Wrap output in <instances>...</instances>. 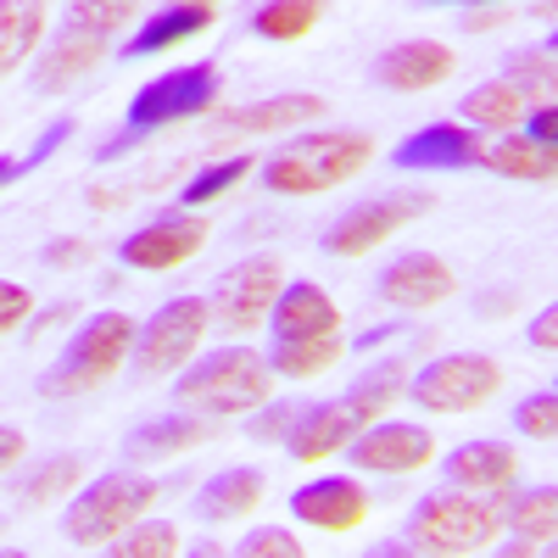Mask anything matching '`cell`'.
Wrapping results in <instances>:
<instances>
[{"mask_svg":"<svg viewBox=\"0 0 558 558\" xmlns=\"http://www.w3.org/2000/svg\"><path fill=\"white\" fill-rule=\"evenodd\" d=\"M302 408L307 402H263V408H252L246 413V436L252 441H279V447H286V436H291V425H296V418H302Z\"/></svg>","mask_w":558,"mask_h":558,"instance_id":"cell-38","label":"cell"},{"mask_svg":"<svg viewBox=\"0 0 558 558\" xmlns=\"http://www.w3.org/2000/svg\"><path fill=\"white\" fill-rule=\"evenodd\" d=\"M520 134H531V140H547V146H558V101H536V107L525 112Z\"/></svg>","mask_w":558,"mask_h":558,"instance_id":"cell-43","label":"cell"},{"mask_svg":"<svg viewBox=\"0 0 558 558\" xmlns=\"http://www.w3.org/2000/svg\"><path fill=\"white\" fill-rule=\"evenodd\" d=\"M341 402L363 418V425H375V418H386L391 402H408V363L402 357L368 363L363 375H352V386L341 391Z\"/></svg>","mask_w":558,"mask_h":558,"instance_id":"cell-26","label":"cell"},{"mask_svg":"<svg viewBox=\"0 0 558 558\" xmlns=\"http://www.w3.org/2000/svg\"><path fill=\"white\" fill-rule=\"evenodd\" d=\"M497 502V520L502 531H520V536H558V486H508L492 497Z\"/></svg>","mask_w":558,"mask_h":558,"instance_id":"cell-28","label":"cell"},{"mask_svg":"<svg viewBox=\"0 0 558 558\" xmlns=\"http://www.w3.org/2000/svg\"><path fill=\"white\" fill-rule=\"evenodd\" d=\"M241 558H302V536L279 531V525H252L241 542H235Z\"/></svg>","mask_w":558,"mask_h":558,"instance_id":"cell-39","label":"cell"},{"mask_svg":"<svg viewBox=\"0 0 558 558\" xmlns=\"http://www.w3.org/2000/svg\"><path fill=\"white\" fill-rule=\"evenodd\" d=\"M452 291H458V274L436 252H402L375 274V296L397 313H425V307L447 302Z\"/></svg>","mask_w":558,"mask_h":558,"instance_id":"cell-16","label":"cell"},{"mask_svg":"<svg viewBox=\"0 0 558 558\" xmlns=\"http://www.w3.org/2000/svg\"><path fill=\"white\" fill-rule=\"evenodd\" d=\"M274 380L279 375H274L268 352L218 347V352H196L173 375V402L196 408L207 418H246L252 408H263L274 397Z\"/></svg>","mask_w":558,"mask_h":558,"instance_id":"cell-2","label":"cell"},{"mask_svg":"<svg viewBox=\"0 0 558 558\" xmlns=\"http://www.w3.org/2000/svg\"><path fill=\"white\" fill-rule=\"evenodd\" d=\"M223 418H207L196 408H168V413H151L123 436V463H168L191 447H207L218 441Z\"/></svg>","mask_w":558,"mask_h":558,"instance_id":"cell-14","label":"cell"},{"mask_svg":"<svg viewBox=\"0 0 558 558\" xmlns=\"http://www.w3.org/2000/svg\"><path fill=\"white\" fill-rule=\"evenodd\" d=\"M525 341H531L536 352H558V302H547V307L525 324Z\"/></svg>","mask_w":558,"mask_h":558,"instance_id":"cell-44","label":"cell"},{"mask_svg":"<svg viewBox=\"0 0 558 558\" xmlns=\"http://www.w3.org/2000/svg\"><path fill=\"white\" fill-rule=\"evenodd\" d=\"M375 162V134L363 129H318V134H291L286 146H274L257 168L268 196H318L336 184L357 179Z\"/></svg>","mask_w":558,"mask_h":558,"instance_id":"cell-1","label":"cell"},{"mask_svg":"<svg viewBox=\"0 0 558 558\" xmlns=\"http://www.w3.org/2000/svg\"><path fill=\"white\" fill-rule=\"evenodd\" d=\"M430 207H436L430 191H386V196L352 202V207L318 235V252H330V257H363V252H375L380 241H391L402 223L425 218Z\"/></svg>","mask_w":558,"mask_h":558,"instance_id":"cell-10","label":"cell"},{"mask_svg":"<svg viewBox=\"0 0 558 558\" xmlns=\"http://www.w3.org/2000/svg\"><path fill=\"white\" fill-rule=\"evenodd\" d=\"M368 73H375L380 89H397V96L436 89V84L452 73V45H441V39H402V45H386Z\"/></svg>","mask_w":558,"mask_h":558,"instance_id":"cell-19","label":"cell"},{"mask_svg":"<svg viewBox=\"0 0 558 558\" xmlns=\"http://www.w3.org/2000/svg\"><path fill=\"white\" fill-rule=\"evenodd\" d=\"M263 486L268 475L257 470V463H235V470H218L202 481V492L191 497V514L202 525H229V520H246L252 508L263 502Z\"/></svg>","mask_w":558,"mask_h":558,"instance_id":"cell-22","label":"cell"},{"mask_svg":"<svg viewBox=\"0 0 558 558\" xmlns=\"http://www.w3.org/2000/svg\"><path fill=\"white\" fill-rule=\"evenodd\" d=\"M402 536H408L413 558H470V553H486L502 536V520H497L492 497L463 492V486H441V492H425L413 502Z\"/></svg>","mask_w":558,"mask_h":558,"instance_id":"cell-3","label":"cell"},{"mask_svg":"<svg viewBox=\"0 0 558 558\" xmlns=\"http://www.w3.org/2000/svg\"><path fill=\"white\" fill-rule=\"evenodd\" d=\"M347 357V341L341 336H291V341H274L268 347V363H274V375L279 380H318V375H330V368Z\"/></svg>","mask_w":558,"mask_h":558,"instance_id":"cell-27","label":"cell"},{"mask_svg":"<svg viewBox=\"0 0 558 558\" xmlns=\"http://www.w3.org/2000/svg\"><path fill=\"white\" fill-rule=\"evenodd\" d=\"M101 62H107V39H101V34H73V28H62L57 45H45V51H39L28 84H34V96H57V89H68L73 78H84L89 68H101Z\"/></svg>","mask_w":558,"mask_h":558,"instance_id":"cell-24","label":"cell"},{"mask_svg":"<svg viewBox=\"0 0 558 558\" xmlns=\"http://www.w3.org/2000/svg\"><path fill=\"white\" fill-rule=\"evenodd\" d=\"M45 34V0H0V68L17 73L23 57L39 51Z\"/></svg>","mask_w":558,"mask_h":558,"instance_id":"cell-30","label":"cell"},{"mask_svg":"<svg viewBox=\"0 0 558 558\" xmlns=\"http://www.w3.org/2000/svg\"><path fill=\"white\" fill-rule=\"evenodd\" d=\"M207 330H213V302L207 296H168L146 324H140L129 368H134L140 380L179 375V368L202 352Z\"/></svg>","mask_w":558,"mask_h":558,"instance_id":"cell-7","label":"cell"},{"mask_svg":"<svg viewBox=\"0 0 558 558\" xmlns=\"http://www.w3.org/2000/svg\"><path fill=\"white\" fill-rule=\"evenodd\" d=\"M218 96H223V73H218V62L168 68V73H157L151 84H140L134 96H129L123 129L146 140V134H157V129H173V123L213 118V112H218Z\"/></svg>","mask_w":558,"mask_h":558,"instance_id":"cell-6","label":"cell"},{"mask_svg":"<svg viewBox=\"0 0 558 558\" xmlns=\"http://www.w3.org/2000/svg\"><path fill=\"white\" fill-rule=\"evenodd\" d=\"M542 51H553V57H558V28L547 34V45H542Z\"/></svg>","mask_w":558,"mask_h":558,"instance_id":"cell-47","label":"cell"},{"mask_svg":"<svg viewBox=\"0 0 558 558\" xmlns=\"http://www.w3.org/2000/svg\"><path fill=\"white\" fill-rule=\"evenodd\" d=\"M418 7H492V0H418Z\"/></svg>","mask_w":558,"mask_h":558,"instance_id":"cell-46","label":"cell"},{"mask_svg":"<svg viewBox=\"0 0 558 558\" xmlns=\"http://www.w3.org/2000/svg\"><path fill=\"white\" fill-rule=\"evenodd\" d=\"M375 508V492H363L357 475H313L291 492V520L313 525V531H357Z\"/></svg>","mask_w":558,"mask_h":558,"instance_id":"cell-15","label":"cell"},{"mask_svg":"<svg viewBox=\"0 0 558 558\" xmlns=\"http://www.w3.org/2000/svg\"><path fill=\"white\" fill-rule=\"evenodd\" d=\"M486 151H492L486 129H470L463 118H441V123L413 129L391 151V168H402V173H463V168H486Z\"/></svg>","mask_w":558,"mask_h":558,"instance_id":"cell-12","label":"cell"},{"mask_svg":"<svg viewBox=\"0 0 558 558\" xmlns=\"http://www.w3.org/2000/svg\"><path fill=\"white\" fill-rule=\"evenodd\" d=\"M89 257H96V246H89V241H78V235L45 241V252H39V263H45V268H84Z\"/></svg>","mask_w":558,"mask_h":558,"instance_id":"cell-42","label":"cell"},{"mask_svg":"<svg viewBox=\"0 0 558 558\" xmlns=\"http://www.w3.org/2000/svg\"><path fill=\"white\" fill-rule=\"evenodd\" d=\"M363 430V418L341 402V397H324V402H307L302 408V418L291 425V436H286V452L296 458V463H324V458H336V452H347V441Z\"/></svg>","mask_w":558,"mask_h":558,"instance_id":"cell-20","label":"cell"},{"mask_svg":"<svg viewBox=\"0 0 558 558\" xmlns=\"http://www.w3.org/2000/svg\"><path fill=\"white\" fill-rule=\"evenodd\" d=\"M279 291H286V268H279V257H241V263H229L218 279H213V324L229 336H252L257 324H268Z\"/></svg>","mask_w":558,"mask_h":558,"instance_id":"cell-9","label":"cell"},{"mask_svg":"<svg viewBox=\"0 0 558 558\" xmlns=\"http://www.w3.org/2000/svg\"><path fill=\"white\" fill-rule=\"evenodd\" d=\"M497 558H558V536H520V531H502L492 542Z\"/></svg>","mask_w":558,"mask_h":558,"instance_id":"cell-40","label":"cell"},{"mask_svg":"<svg viewBox=\"0 0 558 558\" xmlns=\"http://www.w3.org/2000/svg\"><path fill=\"white\" fill-rule=\"evenodd\" d=\"M502 391V363L486 352H441L408 375V402L425 413H475Z\"/></svg>","mask_w":558,"mask_h":558,"instance_id":"cell-8","label":"cell"},{"mask_svg":"<svg viewBox=\"0 0 558 558\" xmlns=\"http://www.w3.org/2000/svg\"><path fill=\"white\" fill-rule=\"evenodd\" d=\"M324 118L318 96H302V89H286V96H268V101H246V107H218L213 112V134L218 140H235V134H291L296 123Z\"/></svg>","mask_w":558,"mask_h":558,"instance_id":"cell-17","label":"cell"},{"mask_svg":"<svg viewBox=\"0 0 558 558\" xmlns=\"http://www.w3.org/2000/svg\"><path fill=\"white\" fill-rule=\"evenodd\" d=\"M213 17H218V7L168 0L157 17H146V23L134 28V39L118 51V62H146V57H157V51H173V45H191V39H202V34L213 28Z\"/></svg>","mask_w":558,"mask_h":558,"instance_id":"cell-23","label":"cell"},{"mask_svg":"<svg viewBox=\"0 0 558 558\" xmlns=\"http://www.w3.org/2000/svg\"><path fill=\"white\" fill-rule=\"evenodd\" d=\"M134 336H140V324L129 313L84 318L78 330L68 336V347L45 363L39 397H89V391H101L118 368L134 357Z\"/></svg>","mask_w":558,"mask_h":558,"instance_id":"cell-4","label":"cell"},{"mask_svg":"<svg viewBox=\"0 0 558 558\" xmlns=\"http://www.w3.org/2000/svg\"><path fill=\"white\" fill-rule=\"evenodd\" d=\"M78 123L73 118H57V123H45V134L34 140V146L23 151V157H7V162H0V184H17V179H28L34 168H45V162H51L62 146H68V134H73Z\"/></svg>","mask_w":558,"mask_h":558,"instance_id":"cell-36","label":"cell"},{"mask_svg":"<svg viewBox=\"0 0 558 558\" xmlns=\"http://www.w3.org/2000/svg\"><path fill=\"white\" fill-rule=\"evenodd\" d=\"M134 12H140V0H73V7H68V17H62V28L112 39V34H118V28H123Z\"/></svg>","mask_w":558,"mask_h":558,"instance_id":"cell-34","label":"cell"},{"mask_svg":"<svg viewBox=\"0 0 558 558\" xmlns=\"http://www.w3.org/2000/svg\"><path fill=\"white\" fill-rule=\"evenodd\" d=\"M553 391H558V380H553Z\"/></svg>","mask_w":558,"mask_h":558,"instance_id":"cell-49","label":"cell"},{"mask_svg":"<svg viewBox=\"0 0 558 558\" xmlns=\"http://www.w3.org/2000/svg\"><path fill=\"white\" fill-rule=\"evenodd\" d=\"M78 475H84V463L73 452H57V458H39L34 470H23V481L12 486V497L23 508H45V502H57L62 492H78Z\"/></svg>","mask_w":558,"mask_h":558,"instance_id":"cell-31","label":"cell"},{"mask_svg":"<svg viewBox=\"0 0 558 558\" xmlns=\"http://www.w3.org/2000/svg\"><path fill=\"white\" fill-rule=\"evenodd\" d=\"M341 458L357 475H413L436 458V436L425 425H408V418H375L347 441Z\"/></svg>","mask_w":558,"mask_h":558,"instance_id":"cell-13","label":"cell"},{"mask_svg":"<svg viewBox=\"0 0 558 558\" xmlns=\"http://www.w3.org/2000/svg\"><path fill=\"white\" fill-rule=\"evenodd\" d=\"M508 418H514V430H520L525 441H558V391H531V397H520Z\"/></svg>","mask_w":558,"mask_h":558,"instance_id":"cell-37","label":"cell"},{"mask_svg":"<svg viewBox=\"0 0 558 558\" xmlns=\"http://www.w3.org/2000/svg\"><path fill=\"white\" fill-rule=\"evenodd\" d=\"M263 168V157H252V151H241V157H223V162H207L191 184L179 191V207H207V202H218V196H229L235 184L246 179V173H257Z\"/></svg>","mask_w":558,"mask_h":558,"instance_id":"cell-32","label":"cell"},{"mask_svg":"<svg viewBox=\"0 0 558 558\" xmlns=\"http://www.w3.org/2000/svg\"><path fill=\"white\" fill-rule=\"evenodd\" d=\"M525 112H531V96H525V84H514V78H486V84H475L470 96L458 101V118L470 123V129H486V134H508V129H520L525 123Z\"/></svg>","mask_w":558,"mask_h":558,"instance_id":"cell-25","label":"cell"},{"mask_svg":"<svg viewBox=\"0 0 558 558\" xmlns=\"http://www.w3.org/2000/svg\"><path fill=\"white\" fill-rule=\"evenodd\" d=\"M502 73L525 84V96H542V101H558V57L553 51H508L502 57Z\"/></svg>","mask_w":558,"mask_h":558,"instance_id":"cell-35","label":"cell"},{"mask_svg":"<svg viewBox=\"0 0 558 558\" xmlns=\"http://www.w3.org/2000/svg\"><path fill=\"white\" fill-rule=\"evenodd\" d=\"M191 7H218V0H191Z\"/></svg>","mask_w":558,"mask_h":558,"instance_id":"cell-48","label":"cell"},{"mask_svg":"<svg viewBox=\"0 0 558 558\" xmlns=\"http://www.w3.org/2000/svg\"><path fill=\"white\" fill-rule=\"evenodd\" d=\"M330 0H263V7L246 17V28L268 45H291V39H307L324 17Z\"/></svg>","mask_w":558,"mask_h":558,"instance_id":"cell-29","label":"cell"},{"mask_svg":"<svg viewBox=\"0 0 558 558\" xmlns=\"http://www.w3.org/2000/svg\"><path fill=\"white\" fill-rule=\"evenodd\" d=\"M28 313H34V296L17 286V279H7V286H0V330L17 336L23 324H28Z\"/></svg>","mask_w":558,"mask_h":558,"instance_id":"cell-41","label":"cell"},{"mask_svg":"<svg viewBox=\"0 0 558 558\" xmlns=\"http://www.w3.org/2000/svg\"><path fill=\"white\" fill-rule=\"evenodd\" d=\"M179 547H184V542H179V531H173L168 520H151V514H146V520H134L123 536H112V542H107V553H112V558H173Z\"/></svg>","mask_w":558,"mask_h":558,"instance_id":"cell-33","label":"cell"},{"mask_svg":"<svg viewBox=\"0 0 558 558\" xmlns=\"http://www.w3.org/2000/svg\"><path fill=\"white\" fill-rule=\"evenodd\" d=\"M441 481L447 486H463V492H481V497H497L520 481V452L502 447L492 436L481 441H458L447 458H441Z\"/></svg>","mask_w":558,"mask_h":558,"instance_id":"cell-18","label":"cell"},{"mask_svg":"<svg viewBox=\"0 0 558 558\" xmlns=\"http://www.w3.org/2000/svg\"><path fill=\"white\" fill-rule=\"evenodd\" d=\"M23 452H28V436H23L17 425H7V430H0V463H7V470H17Z\"/></svg>","mask_w":558,"mask_h":558,"instance_id":"cell-45","label":"cell"},{"mask_svg":"<svg viewBox=\"0 0 558 558\" xmlns=\"http://www.w3.org/2000/svg\"><path fill=\"white\" fill-rule=\"evenodd\" d=\"M162 497H168V486L151 481V475H140V470H107V475H96L89 486L73 492L68 514H62V531H68L73 547H107L134 520H146Z\"/></svg>","mask_w":558,"mask_h":558,"instance_id":"cell-5","label":"cell"},{"mask_svg":"<svg viewBox=\"0 0 558 558\" xmlns=\"http://www.w3.org/2000/svg\"><path fill=\"white\" fill-rule=\"evenodd\" d=\"M268 330L274 341H291V336H341V307L330 302V291L313 286V279H286L274 313H268Z\"/></svg>","mask_w":558,"mask_h":558,"instance_id":"cell-21","label":"cell"},{"mask_svg":"<svg viewBox=\"0 0 558 558\" xmlns=\"http://www.w3.org/2000/svg\"><path fill=\"white\" fill-rule=\"evenodd\" d=\"M202 246H207V218L196 207H168L118 241V263L140 268V274H168L179 263H191Z\"/></svg>","mask_w":558,"mask_h":558,"instance_id":"cell-11","label":"cell"}]
</instances>
